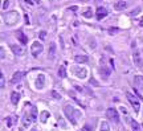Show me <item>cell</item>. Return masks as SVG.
<instances>
[{
    "label": "cell",
    "mask_w": 143,
    "mask_h": 131,
    "mask_svg": "<svg viewBox=\"0 0 143 131\" xmlns=\"http://www.w3.org/2000/svg\"><path fill=\"white\" fill-rule=\"evenodd\" d=\"M134 61H135V62H137L139 66H142V65H143V62H142V60H140L139 53H138V52H135V53H134Z\"/></svg>",
    "instance_id": "22"
},
{
    "label": "cell",
    "mask_w": 143,
    "mask_h": 131,
    "mask_svg": "<svg viewBox=\"0 0 143 131\" xmlns=\"http://www.w3.org/2000/svg\"><path fill=\"white\" fill-rule=\"evenodd\" d=\"M101 131H110V126H109V123L106 122V120H103L102 123H101V128H99Z\"/></svg>",
    "instance_id": "21"
},
{
    "label": "cell",
    "mask_w": 143,
    "mask_h": 131,
    "mask_svg": "<svg viewBox=\"0 0 143 131\" xmlns=\"http://www.w3.org/2000/svg\"><path fill=\"white\" fill-rule=\"evenodd\" d=\"M139 25H140V27H143V17L140 19V21H139Z\"/></svg>",
    "instance_id": "40"
},
{
    "label": "cell",
    "mask_w": 143,
    "mask_h": 131,
    "mask_svg": "<svg viewBox=\"0 0 143 131\" xmlns=\"http://www.w3.org/2000/svg\"><path fill=\"white\" fill-rule=\"evenodd\" d=\"M50 94H52V97L55 98V99H61V95L58 94L57 91H55V90H53V91H52V93H50Z\"/></svg>",
    "instance_id": "25"
},
{
    "label": "cell",
    "mask_w": 143,
    "mask_h": 131,
    "mask_svg": "<svg viewBox=\"0 0 143 131\" xmlns=\"http://www.w3.org/2000/svg\"><path fill=\"white\" fill-rule=\"evenodd\" d=\"M11 49H12V52H13L16 56H21V54H23V48H20L19 45H15V44H12V45H11Z\"/></svg>",
    "instance_id": "16"
},
{
    "label": "cell",
    "mask_w": 143,
    "mask_h": 131,
    "mask_svg": "<svg viewBox=\"0 0 143 131\" xmlns=\"http://www.w3.org/2000/svg\"><path fill=\"white\" fill-rule=\"evenodd\" d=\"M82 131H94V128H93L92 126H89V125H85L82 127Z\"/></svg>",
    "instance_id": "27"
},
{
    "label": "cell",
    "mask_w": 143,
    "mask_h": 131,
    "mask_svg": "<svg viewBox=\"0 0 143 131\" xmlns=\"http://www.w3.org/2000/svg\"><path fill=\"white\" fill-rule=\"evenodd\" d=\"M83 16H85V17H92L93 12L90 11V9H86V12H83Z\"/></svg>",
    "instance_id": "28"
},
{
    "label": "cell",
    "mask_w": 143,
    "mask_h": 131,
    "mask_svg": "<svg viewBox=\"0 0 143 131\" xmlns=\"http://www.w3.org/2000/svg\"><path fill=\"white\" fill-rule=\"evenodd\" d=\"M21 78H23V73L21 71H16V73H13V76L11 78V83H17Z\"/></svg>",
    "instance_id": "14"
},
{
    "label": "cell",
    "mask_w": 143,
    "mask_h": 131,
    "mask_svg": "<svg viewBox=\"0 0 143 131\" xmlns=\"http://www.w3.org/2000/svg\"><path fill=\"white\" fill-rule=\"evenodd\" d=\"M44 83H45V76H44L43 73H40L37 80H36V87H37L38 90H41V89L44 87Z\"/></svg>",
    "instance_id": "8"
},
{
    "label": "cell",
    "mask_w": 143,
    "mask_h": 131,
    "mask_svg": "<svg viewBox=\"0 0 143 131\" xmlns=\"http://www.w3.org/2000/svg\"><path fill=\"white\" fill-rule=\"evenodd\" d=\"M131 128H132V131H140V127H139V123L137 122V120H134V119H131Z\"/></svg>",
    "instance_id": "20"
},
{
    "label": "cell",
    "mask_w": 143,
    "mask_h": 131,
    "mask_svg": "<svg viewBox=\"0 0 143 131\" xmlns=\"http://www.w3.org/2000/svg\"><path fill=\"white\" fill-rule=\"evenodd\" d=\"M109 31H110V33H115V32L118 31V28H110Z\"/></svg>",
    "instance_id": "36"
},
{
    "label": "cell",
    "mask_w": 143,
    "mask_h": 131,
    "mask_svg": "<svg viewBox=\"0 0 143 131\" xmlns=\"http://www.w3.org/2000/svg\"><path fill=\"white\" fill-rule=\"evenodd\" d=\"M45 37H46V32L45 31H41L40 32V38H41V40H45Z\"/></svg>",
    "instance_id": "31"
},
{
    "label": "cell",
    "mask_w": 143,
    "mask_h": 131,
    "mask_svg": "<svg viewBox=\"0 0 143 131\" xmlns=\"http://www.w3.org/2000/svg\"><path fill=\"white\" fill-rule=\"evenodd\" d=\"M74 61L77 64H86L89 61V58H88V56H85V54H77L74 57Z\"/></svg>",
    "instance_id": "11"
},
{
    "label": "cell",
    "mask_w": 143,
    "mask_h": 131,
    "mask_svg": "<svg viewBox=\"0 0 143 131\" xmlns=\"http://www.w3.org/2000/svg\"><path fill=\"white\" fill-rule=\"evenodd\" d=\"M0 52H1V54H0V56H1V58H4V57H6V54H4V49L1 48V49H0Z\"/></svg>",
    "instance_id": "38"
},
{
    "label": "cell",
    "mask_w": 143,
    "mask_h": 131,
    "mask_svg": "<svg viewBox=\"0 0 143 131\" xmlns=\"http://www.w3.org/2000/svg\"><path fill=\"white\" fill-rule=\"evenodd\" d=\"M3 19H4V23L7 25H15V24L19 21V12L17 11H9V12H6L3 15Z\"/></svg>",
    "instance_id": "2"
},
{
    "label": "cell",
    "mask_w": 143,
    "mask_h": 131,
    "mask_svg": "<svg viewBox=\"0 0 143 131\" xmlns=\"http://www.w3.org/2000/svg\"><path fill=\"white\" fill-rule=\"evenodd\" d=\"M121 111H122L123 114H127V111H126V109L123 107V106H121Z\"/></svg>",
    "instance_id": "37"
},
{
    "label": "cell",
    "mask_w": 143,
    "mask_h": 131,
    "mask_svg": "<svg viewBox=\"0 0 143 131\" xmlns=\"http://www.w3.org/2000/svg\"><path fill=\"white\" fill-rule=\"evenodd\" d=\"M95 12H97V19H98V20H102L103 17H106V16H107V13H109L107 9L103 8V7H99Z\"/></svg>",
    "instance_id": "10"
},
{
    "label": "cell",
    "mask_w": 143,
    "mask_h": 131,
    "mask_svg": "<svg viewBox=\"0 0 143 131\" xmlns=\"http://www.w3.org/2000/svg\"><path fill=\"white\" fill-rule=\"evenodd\" d=\"M4 86H6V80L3 74H0V87H4Z\"/></svg>",
    "instance_id": "26"
},
{
    "label": "cell",
    "mask_w": 143,
    "mask_h": 131,
    "mask_svg": "<svg viewBox=\"0 0 143 131\" xmlns=\"http://www.w3.org/2000/svg\"><path fill=\"white\" fill-rule=\"evenodd\" d=\"M48 118H49V113H48V111H41V113H40V122L45 123L46 120H48Z\"/></svg>",
    "instance_id": "18"
},
{
    "label": "cell",
    "mask_w": 143,
    "mask_h": 131,
    "mask_svg": "<svg viewBox=\"0 0 143 131\" xmlns=\"http://www.w3.org/2000/svg\"><path fill=\"white\" fill-rule=\"evenodd\" d=\"M33 122V119H32V117L29 114L24 115L23 119H21V125H20V131H25L27 128L31 126V123Z\"/></svg>",
    "instance_id": "5"
},
{
    "label": "cell",
    "mask_w": 143,
    "mask_h": 131,
    "mask_svg": "<svg viewBox=\"0 0 143 131\" xmlns=\"http://www.w3.org/2000/svg\"><path fill=\"white\" fill-rule=\"evenodd\" d=\"M126 97H127V99L130 101V103H131L132 109L135 110V113H138V111H139V109H140V103H139V101L137 99V97H135V95H132L131 93H126Z\"/></svg>",
    "instance_id": "4"
},
{
    "label": "cell",
    "mask_w": 143,
    "mask_h": 131,
    "mask_svg": "<svg viewBox=\"0 0 143 131\" xmlns=\"http://www.w3.org/2000/svg\"><path fill=\"white\" fill-rule=\"evenodd\" d=\"M90 83H92V85H94V86H99V85L97 83V81L94 80V78H92V80H90Z\"/></svg>",
    "instance_id": "35"
},
{
    "label": "cell",
    "mask_w": 143,
    "mask_h": 131,
    "mask_svg": "<svg viewBox=\"0 0 143 131\" xmlns=\"http://www.w3.org/2000/svg\"><path fill=\"white\" fill-rule=\"evenodd\" d=\"M12 123H13V122H12V119L8 117V119H7V127H12Z\"/></svg>",
    "instance_id": "34"
},
{
    "label": "cell",
    "mask_w": 143,
    "mask_h": 131,
    "mask_svg": "<svg viewBox=\"0 0 143 131\" xmlns=\"http://www.w3.org/2000/svg\"><path fill=\"white\" fill-rule=\"evenodd\" d=\"M134 83H135V87H137V89L143 90V77L137 76V77L134 78Z\"/></svg>",
    "instance_id": "12"
},
{
    "label": "cell",
    "mask_w": 143,
    "mask_h": 131,
    "mask_svg": "<svg viewBox=\"0 0 143 131\" xmlns=\"http://www.w3.org/2000/svg\"><path fill=\"white\" fill-rule=\"evenodd\" d=\"M29 115H31V117H32V119H33V122H34V120H37V117H40V115H37V109L34 107V106H33V107H32V111H31V114H29Z\"/></svg>",
    "instance_id": "19"
},
{
    "label": "cell",
    "mask_w": 143,
    "mask_h": 131,
    "mask_svg": "<svg viewBox=\"0 0 143 131\" xmlns=\"http://www.w3.org/2000/svg\"><path fill=\"white\" fill-rule=\"evenodd\" d=\"M99 71L102 73V76H105V77H109V76H110V70H109V69H106V68H101Z\"/></svg>",
    "instance_id": "24"
},
{
    "label": "cell",
    "mask_w": 143,
    "mask_h": 131,
    "mask_svg": "<svg viewBox=\"0 0 143 131\" xmlns=\"http://www.w3.org/2000/svg\"><path fill=\"white\" fill-rule=\"evenodd\" d=\"M106 117H109V119L114 120V122H119V115H118V111L114 107H110L106 110Z\"/></svg>",
    "instance_id": "6"
},
{
    "label": "cell",
    "mask_w": 143,
    "mask_h": 131,
    "mask_svg": "<svg viewBox=\"0 0 143 131\" xmlns=\"http://www.w3.org/2000/svg\"><path fill=\"white\" fill-rule=\"evenodd\" d=\"M69 9H70V11H77V7H70V8H69Z\"/></svg>",
    "instance_id": "39"
},
{
    "label": "cell",
    "mask_w": 143,
    "mask_h": 131,
    "mask_svg": "<svg viewBox=\"0 0 143 131\" xmlns=\"http://www.w3.org/2000/svg\"><path fill=\"white\" fill-rule=\"evenodd\" d=\"M127 7V3L125 0H117L114 3V9L115 11H123V9Z\"/></svg>",
    "instance_id": "9"
},
{
    "label": "cell",
    "mask_w": 143,
    "mask_h": 131,
    "mask_svg": "<svg viewBox=\"0 0 143 131\" xmlns=\"http://www.w3.org/2000/svg\"><path fill=\"white\" fill-rule=\"evenodd\" d=\"M58 123H60V125L62 126L64 128H66V125H65V122H64V119H62V118H58Z\"/></svg>",
    "instance_id": "32"
},
{
    "label": "cell",
    "mask_w": 143,
    "mask_h": 131,
    "mask_svg": "<svg viewBox=\"0 0 143 131\" xmlns=\"http://www.w3.org/2000/svg\"><path fill=\"white\" fill-rule=\"evenodd\" d=\"M74 73L78 78H81V80H85V78L88 77V70H86L85 68H81V66L74 68Z\"/></svg>",
    "instance_id": "7"
},
{
    "label": "cell",
    "mask_w": 143,
    "mask_h": 131,
    "mask_svg": "<svg viewBox=\"0 0 143 131\" xmlns=\"http://www.w3.org/2000/svg\"><path fill=\"white\" fill-rule=\"evenodd\" d=\"M43 50H44V46H43V44H41V43H38V41H34V43L32 44V46H31V53H32V56H33V57H38V56L43 53Z\"/></svg>",
    "instance_id": "3"
},
{
    "label": "cell",
    "mask_w": 143,
    "mask_h": 131,
    "mask_svg": "<svg viewBox=\"0 0 143 131\" xmlns=\"http://www.w3.org/2000/svg\"><path fill=\"white\" fill-rule=\"evenodd\" d=\"M19 101H20V94H19L17 91H13V93L11 94V102L13 103V105H17Z\"/></svg>",
    "instance_id": "15"
},
{
    "label": "cell",
    "mask_w": 143,
    "mask_h": 131,
    "mask_svg": "<svg viewBox=\"0 0 143 131\" xmlns=\"http://www.w3.org/2000/svg\"><path fill=\"white\" fill-rule=\"evenodd\" d=\"M16 36H17V38H19V41H20L21 44H24V45H25V44L28 43V38H27V36L24 34L23 31H17Z\"/></svg>",
    "instance_id": "13"
},
{
    "label": "cell",
    "mask_w": 143,
    "mask_h": 131,
    "mask_svg": "<svg viewBox=\"0 0 143 131\" xmlns=\"http://www.w3.org/2000/svg\"><path fill=\"white\" fill-rule=\"evenodd\" d=\"M64 111H65L66 117H68V119L72 122V125H73V126H76V125H77V119H78V118H81V117H82L81 111L76 110V109H73L72 106H69V105L64 107Z\"/></svg>",
    "instance_id": "1"
},
{
    "label": "cell",
    "mask_w": 143,
    "mask_h": 131,
    "mask_svg": "<svg viewBox=\"0 0 143 131\" xmlns=\"http://www.w3.org/2000/svg\"><path fill=\"white\" fill-rule=\"evenodd\" d=\"M8 5H9V1H8V0H6L4 4H3V11H6V9L8 8Z\"/></svg>",
    "instance_id": "33"
},
{
    "label": "cell",
    "mask_w": 143,
    "mask_h": 131,
    "mask_svg": "<svg viewBox=\"0 0 143 131\" xmlns=\"http://www.w3.org/2000/svg\"><path fill=\"white\" fill-rule=\"evenodd\" d=\"M25 3L27 4H38L40 1L38 0H25Z\"/></svg>",
    "instance_id": "30"
},
{
    "label": "cell",
    "mask_w": 143,
    "mask_h": 131,
    "mask_svg": "<svg viewBox=\"0 0 143 131\" xmlns=\"http://www.w3.org/2000/svg\"><path fill=\"white\" fill-rule=\"evenodd\" d=\"M31 131H37V128H32V130Z\"/></svg>",
    "instance_id": "41"
},
{
    "label": "cell",
    "mask_w": 143,
    "mask_h": 131,
    "mask_svg": "<svg viewBox=\"0 0 143 131\" xmlns=\"http://www.w3.org/2000/svg\"><path fill=\"white\" fill-rule=\"evenodd\" d=\"M81 1H89V0H81Z\"/></svg>",
    "instance_id": "42"
},
{
    "label": "cell",
    "mask_w": 143,
    "mask_h": 131,
    "mask_svg": "<svg viewBox=\"0 0 143 131\" xmlns=\"http://www.w3.org/2000/svg\"><path fill=\"white\" fill-rule=\"evenodd\" d=\"M58 76H60L61 78L66 77V73H65V66H60V69H58Z\"/></svg>",
    "instance_id": "23"
},
{
    "label": "cell",
    "mask_w": 143,
    "mask_h": 131,
    "mask_svg": "<svg viewBox=\"0 0 143 131\" xmlns=\"http://www.w3.org/2000/svg\"><path fill=\"white\" fill-rule=\"evenodd\" d=\"M56 54V44L52 43L50 46H49V58H53Z\"/></svg>",
    "instance_id": "17"
},
{
    "label": "cell",
    "mask_w": 143,
    "mask_h": 131,
    "mask_svg": "<svg viewBox=\"0 0 143 131\" xmlns=\"http://www.w3.org/2000/svg\"><path fill=\"white\" fill-rule=\"evenodd\" d=\"M139 11H140V9H139V8H137V9H134L132 12H130L129 15H130V16H137V15L139 13Z\"/></svg>",
    "instance_id": "29"
}]
</instances>
